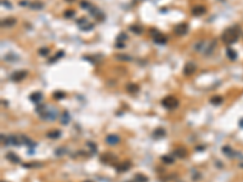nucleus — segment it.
<instances>
[{
	"label": "nucleus",
	"instance_id": "f704fd0d",
	"mask_svg": "<svg viewBox=\"0 0 243 182\" xmlns=\"http://www.w3.org/2000/svg\"><path fill=\"white\" fill-rule=\"evenodd\" d=\"M227 57H229L230 60H235L236 57H237V55H236V52L233 51V50L229 49V50H227Z\"/></svg>",
	"mask_w": 243,
	"mask_h": 182
},
{
	"label": "nucleus",
	"instance_id": "c03bdc74",
	"mask_svg": "<svg viewBox=\"0 0 243 182\" xmlns=\"http://www.w3.org/2000/svg\"><path fill=\"white\" fill-rule=\"evenodd\" d=\"M20 5H21V6H27V5H28V1H21Z\"/></svg>",
	"mask_w": 243,
	"mask_h": 182
},
{
	"label": "nucleus",
	"instance_id": "aec40b11",
	"mask_svg": "<svg viewBox=\"0 0 243 182\" xmlns=\"http://www.w3.org/2000/svg\"><path fill=\"white\" fill-rule=\"evenodd\" d=\"M174 154L177 157V158H185V157L187 155V150L185 149V148H182V147H180V148H176L175 150H174Z\"/></svg>",
	"mask_w": 243,
	"mask_h": 182
},
{
	"label": "nucleus",
	"instance_id": "72a5a7b5",
	"mask_svg": "<svg viewBox=\"0 0 243 182\" xmlns=\"http://www.w3.org/2000/svg\"><path fill=\"white\" fill-rule=\"evenodd\" d=\"M38 52H39L40 56H48L49 52H50V50H49L48 47H41V49L38 50Z\"/></svg>",
	"mask_w": 243,
	"mask_h": 182
},
{
	"label": "nucleus",
	"instance_id": "9d476101",
	"mask_svg": "<svg viewBox=\"0 0 243 182\" xmlns=\"http://www.w3.org/2000/svg\"><path fill=\"white\" fill-rule=\"evenodd\" d=\"M16 18L15 17H6L1 21V27H5V28H11L14 27L16 24Z\"/></svg>",
	"mask_w": 243,
	"mask_h": 182
},
{
	"label": "nucleus",
	"instance_id": "a878e982",
	"mask_svg": "<svg viewBox=\"0 0 243 182\" xmlns=\"http://www.w3.org/2000/svg\"><path fill=\"white\" fill-rule=\"evenodd\" d=\"M29 6H30V9H33V10H41L44 8V3L35 1V3H32Z\"/></svg>",
	"mask_w": 243,
	"mask_h": 182
},
{
	"label": "nucleus",
	"instance_id": "c756f323",
	"mask_svg": "<svg viewBox=\"0 0 243 182\" xmlns=\"http://www.w3.org/2000/svg\"><path fill=\"white\" fill-rule=\"evenodd\" d=\"M215 46H216V40H214V41L210 43V45H209V46H208V49L206 50V55L208 56V55L212 54V51L214 50V47H215Z\"/></svg>",
	"mask_w": 243,
	"mask_h": 182
},
{
	"label": "nucleus",
	"instance_id": "c85d7f7f",
	"mask_svg": "<svg viewBox=\"0 0 243 182\" xmlns=\"http://www.w3.org/2000/svg\"><path fill=\"white\" fill-rule=\"evenodd\" d=\"M162 161L165 163V164H173V163H174V159H173V157H170V155H163Z\"/></svg>",
	"mask_w": 243,
	"mask_h": 182
},
{
	"label": "nucleus",
	"instance_id": "393cba45",
	"mask_svg": "<svg viewBox=\"0 0 243 182\" xmlns=\"http://www.w3.org/2000/svg\"><path fill=\"white\" fill-rule=\"evenodd\" d=\"M9 140H10V145H14V146H20L22 143V141H18V137L16 135H10Z\"/></svg>",
	"mask_w": 243,
	"mask_h": 182
},
{
	"label": "nucleus",
	"instance_id": "473e14b6",
	"mask_svg": "<svg viewBox=\"0 0 243 182\" xmlns=\"http://www.w3.org/2000/svg\"><path fill=\"white\" fill-rule=\"evenodd\" d=\"M204 45H206V43H204V41H198L195 45V50H196V51H202Z\"/></svg>",
	"mask_w": 243,
	"mask_h": 182
},
{
	"label": "nucleus",
	"instance_id": "7ed1b4c3",
	"mask_svg": "<svg viewBox=\"0 0 243 182\" xmlns=\"http://www.w3.org/2000/svg\"><path fill=\"white\" fill-rule=\"evenodd\" d=\"M150 33H151V35H152V39H153V41H155L156 44H165L168 41V38L165 36L163 33H161L159 30H157V29H151L150 30Z\"/></svg>",
	"mask_w": 243,
	"mask_h": 182
},
{
	"label": "nucleus",
	"instance_id": "0eeeda50",
	"mask_svg": "<svg viewBox=\"0 0 243 182\" xmlns=\"http://www.w3.org/2000/svg\"><path fill=\"white\" fill-rule=\"evenodd\" d=\"M197 71V65L195 63V62H192V61H190V62H187L186 65H185V67H184V74L185 75H192L195 72Z\"/></svg>",
	"mask_w": 243,
	"mask_h": 182
},
{
	"label": "nucleus",
	"instance_id": "4be33fe9",
	"mask_svg": "<svg viewBox=\"0 0 243 182\" xmlns=\"http://www.w3.org/2000/svg\"><path fill=\"white\" fill-rule=\"evenodd\" d=\"M21 139H22V143H24V145H27L29 148H34L37 145H35V142L34 141H32L30 139H28L27 136H21Z\"/></svg>",
	"mask_w": 243,
	"mask_h": 182
},
{
	"label": "nucleus",
	"instance_id": "2eb2a0df",
	"mask_svg": "<svg viewBox=\"0 0 243 182\" xmlns=\"http://www.w3.org/2000/svg\"><path fill=\"white\" fill-rule=\"evenodd\" d=\"M222 152H224V154H226L227 157H230V158H233V157H236V155H240V153L233 152L232 148L229 147V146H224L222 147Z\"/></svg>",
	"mask_w": 243,
	"mask_h": 182
},
{
	"label": "nucleus",
	"instance_id": "e433bc0d",
	"mask_svg": "<svg viewBox=\"0 0 243 182\" xmlns=\"http://www.w3.org/2000/svg\"><path fill=\"white\" fill-rule=\"evenodd\" d=\"M66 95H65V92L63 91H56L55 93H54V98H56V100H60V98H63Z\"/></svg>",
	"mask_w": 243,
	"mask_h": 182
},
{
	"label": "nucleus",
	"instance_id": "f03ea898",
	"mask_svg": "<svg viewBox=\"0 0 243 182\" xmlns=\"http://www.w3.org/2000/svg\"><path fill=\"white\" fill-rule=\"evenodd\" d=\"M162 106L164 108H167V109H175L177 108V106H179V100L174 96H168V97H165L163 98V101H162Z\"/></svg>",
	"mask_w": 243,
	"mask_h": 182
},
{
	"label": "nucleus",
	"instance_id": "58836bf2",
	"mask_svg": "<svg viewBox=\"0 0 243 182\" xmlns=\"http://www.w3.org/2000/svg\"><path fill=\"white\" fill-rule=\"evenodd\" d=\"M80 8L81 9H86V10H89L91 8V4L89 3V1H81L80 3Z\"/></svg>",
	"mask_w": 243,
	"mask_h": 182
},
{
	"label": "nucleus",
	"instance_id": "f257e3e1",
	"mask_svg": "<svg viewBox=\"0 0 243 182\" xmlns=\"http://www.w3.org/2000/svg\"><path fill=\"white\" fill-rule=\"evenodd\" d=\"M238 39V29L237 27H231L226 29L221 35V40L225 44H233Z\"/></svg>",
	"mask_w": 243,
	"mask_h": 182
},
{
	"label": "nucleus",
	"instance_id": "dca6fc26",
	"mask_svg": "<svg viewBox=\"0 0 243 182\" xmlns=\"http://www.w3.org/2000/svg\"><path fill=\"white\" fill-rule=\"evenodd\" d=\"M126 91L130 92V93H136L140 91V86L135 83H129L126 85Z\"/></svg>",
	"mask_w": 243,
	"mask_h": 182
},
{
	"label": "nucleus",
	"instance_id": "2f4dec72",
	"mask_svg": "<svg viewBox=\"0 0 243 182\" xmlns=\"http://www.w3.org/2000/svg\"><path fill=\"white\" fill-rule=\"evenodd\" d=\"M62 56H65V51H59V52H57V55L55 56V57H52V58H51L49 62H50V63H54V62H55L57 58H61Z\"/></svg>",
	"mask_w": 243,
	"mask_h": 182
},
{
	"label": "nucleus",
	"instance_id": "ddd939ff",
	"mask_svg": "<svg viewBox=\"0 0 243 182\" xmlns=\"http://www.w3.org/2000/svg\"><path fill=\"white\" fill-rule=\"evenodd\" d=\"M29 98H30V101L32 102H34V103H40L41 102V100H43V93L41 92H39V91H35V92H33L32 95L29 96Z\"/></svg>",
	"mask_w": 243,
	"mask_h": 182
},
{
	"label": "nucleus",
	"instance_id": "7c9ffc66",
	"mask_svg": "<svg viewBox=\"0 0 243 182\" xmlns=\"http://www.w3.org/2000/svg\"><path fill=\"white\" fill-rule=\"evenodd\" d=\"M86 145H88L89 147H90V150H91V153H93V154H95V153L97 152V147H96V145H95L94 142H90V141H89V142L86 143Z\"/></svg>",
	"mask_w": 243,
	"mask_h": 182
},
{
	"label": "nucleus",
	"instance_id": "6e6552de",
	"mask_svg": "<svg viewBox=\"0 0 243 182\" xmlns=\"http://www.w3.org/2000/svg\"><path fill=\"white\" fill-rule=\"evenodd\" d=\"M27 71H16L11 74V80L12 81H21L27 77Z\"/></svg>",
	"mask_w": 243,
	"mask_h": 182
},
{
	"label": "nucleus",
	"instance_id": "8fccbe9b",
	"mask_svg": "<svg viewBox=\"0 0 243 182\" xmlns=\"http://www.w3.org/2000/svg\"><path fill=\"white\" fill-rule=\"evenodd\" d=\"M1 182H5V181H1Z\"/></svg>",
	"mask_w": 243,
	"mask_h": 182
},
{
	"label": "nucleus",
	"instance_id": "a18cd8bd",
	"mask_svg": "<svg viewBox=\"0 0 243 182\" xmlns=\"http://www.w3.org/2000/svg\"><path fill=\"white\" fill-rule=\"evenodd\" d=\"M203 148L204 147H202V146L201 147H196V150H203Z\"/></svg>",
	"mask_w": 243,
	"mask_h": 182
},
{
	"label": "nucleus",
	"instance_id": "bb28decb",
	"mask_svg": "<svg viewBox=\"0 0 243 182\" xmlns=\"http://www.w3.org/2000/svg\"><path fill=\"white\" fill-rule=\"evenodd\" d=\"M134 179H135V182H147L148 181L147 176H145L144 174H136Z\"/></svg>",
	"mask_w": 243,
	"mask_h": 182
},
{
	"label": "nucleus",
	"instance_id": "423d86ee",
	"mask_svg": "<svg viewBox=\"0 0 243 182\" xmlns=\"http://www.w3.org/2000/svg\"><path fill=\"white\" fill-rule=\"evenodd\" d=\"M89 11H90V15L95 18L96 21H104L105 20V15H104V12H102L99 8H96V6H94L91 5V8L89 9Z\"/></svg>",
	"mask_w": 243,
	"mask_h": 182
},
{
	"label": "nucleus",
	"instance_id": "a211bd4d",
	"mask_svg": "<svg viewBox=\"0 0 243 182\" xmlns=\"http://www.w3.org/2000/svg\"><path fill=\"white\" fill-rule=\"evenodd\" d=\"M152 136L155 137V139H157V140L162 139V137L165 136V130L162 129V128H158V129H156V130L152 133Z\"/></svg>",
	"mask_w": 243,
	"mask_h": 182
},
{
	"label": "nucleus",
	"instance_id": "5701e85b",
	"mask_svg": "<svg viewBox=\"0 0 243 182\" xmlns=\"http://www.w3.org/2000/svg\"><path fill=\"white\" fill-rule=\"evenodd\" d=\"M116 58L119 60V61H123V62H130V61H133L131 56H128V55H124V54H117L116 55Z\"/></svg>",
	"mask_w": 243,
	"mask_h": 182
},
{
	"label": "nucleus",
	"instance_id": "20e7f679",
	"mask_svg": "<svg viewBox=\"0 0 243 182\" xmlns=\"http://www.w3.org/2000/svg\"><path fill=\"white\" fill-rule=\"evenodd\" d=\"M40 118L44 119V120H49V122H52L55 120V119L57 118V115H59V113H57V109L55 108H51V109H46L44 111L43 113H40Z\"/></svg>",
	"mask_w": 243,
	"mask_h": 182
},
{
	"label": "nucleus",
	"instance_id": "49530a36",
	"mask_svg": "<svg viewBox=\"0 0 243 182\" xmlns=\"http://www.w3.org/2000/svg\"><path fill=\"white\" fill-rule=\"evenodd\" d=\"M67 3H73V1H75V0H66Z\"/></svg>",
	"mask_w": 243,
	"mask_h": 182
},
{
	"label": "nucleus",
	"instance_id": "4c0bfd02",
	"mask_svg": "<svg viewBox=\"0 0 243 182\" xmlns=\"http://www.w3.org/2000/svg\"><path fill=\"white\" fill-rule=\"evenodd\" d=\"M80 28L83 29V30H89V29H93L94 28V24L93 23H85V24H83V26H80Z\"/></svg>",
	"mask_w": 243,
	"mask_h": 182
},
{
	"label": "nucleus",
	"instance_id": "9b49d317",
	"mask_svg": "<svg viewBox=\"0 0 243 182\" xmlns=\"http://www.w3.org/2000/svg\"><path fill=\"white\" fill-rule=\"evenodd\" d=\"M207 12V9H206V6H203V5H197L195 6V8H192V15L193 16H202L204 15Z\"/></svg>",
	"mask_w": 243,
	"mask_h": 182
},
{
	"label": "nucleus",
	"instance_id": "de8ad7c7",
	"mask_svg": "<svg viewBox=\"0 0 243 182\" xmlns=\"http://www.w3.org/2000/svg\"><path fill=\"white\" fill-rule=\"evenodd\" d=\"M241 126H243V119H242V120H241Z\"/></svg>",
	"mask_w": 243,
	"mask_h": 182
},
{
	"label": "nucleus",
	"instance_id": "f8f14e48",
	"mask_svg": "<svg viewBox=\"0 0 243 182\" xmlns=\"http://www.w3.org/2000/svg\"><path fill=\"white\" fill-rule=\"evenodd\" d=\"M116 168H117V171L118 172H125V171H128L131 168V163L129 160H125V161L122 163V164L117 165Z\"/></svg>",
	"mask_w": 243,
	"mask_h": 182
},
{
	"label": "nucleus",
	"instance_id": "b1692460",
	"mask_svg": "<svg viewBox=\"0 0 243 182\" xmlns=\"http://www.w3.org/2000/svg\"><path fill=\"white\" fill-rule=\"evenodd\" d=\"M129 30H130V32H133L134 34H136V35H140L142 33V28L140 26H137V24H133V26H130Z\"/></svg>",
	"mask_w": 243,
	"mask_h": 182
},
{
	"label": "nucleus",
	"instance_id": "cd10ccee",
	"mask_svg": "<svg viewBox=\"0 0 243 182\" xmlns=\"http://www.w3.org/2000/svg\"><path fill=\"white\" fill-rule=\"evenodd\" d=\"M222 102V97L221 96H213L212 98H210V103L214 104V106H218Z\"/></svg>",
	"mask_w": 243,
	"mask_h": 182
},
{
	"label": "nucleus",
	"instance_id": "79ce46f5",
	"mask_svg": "<svg viewBox=\"0 0 243 182\" xmlns=\"http://www.w3.org/2000/svg\"><path fill=\"white\" fill-rule=\"evenodd\" d=\"M126 34H124V33H122V34H119L118 35V40H122V43H123V40H125L126 39Z\"/></svg>",
	"mask_w": 243,
	"mask_h": 182
},
{
	"label": "nucleus",
	"instance_id": "ea45409f",
	"mask_svg": "<svg viewBox=\"0 0 243 182\" xmlns=\"http://www.w3.org/2000/svg\"><path fill=\"white\" fill-rule=\"evenodd\" d=\"M66 153V148H63V147H60V148H57L55 150V154L56 155H62V154H65Z\"/></svg>",
	"mask_w": 243,
	"mask_h": 182
},
{
	"label": "nucleus",
	"instance_id": "6ab92c4d",
	"mask_svg": "<svg viewBox=\"0 0 243 182\" xmlns=\"http://www.w3.org/2000/svg\"><path fill=\"white\" fill-rule=\"evenodd\" d=\"M112 158H114V155H112L111 153H105L101 155V161L105 164H112Z\"/></svg>",
	"mask_w": 243,
	"mask_h": 182
},
{
	"label": "nucleus",
	"instance_id": "1a4fd4ad",
	"mask_svg": "<svg viewBox=\"0 0 243 182\" xmlns=\"http://www.w3.org/2000/svg\"><path fill=\"white\" fill-rule=\"evenodd\" d=\"M120 142V137L116 134H111V135H108L106 137V143L107 145H110V146H116L118 145V143Z\"/></svg>",
	"mask_w": 243,
	"mask_h": 182
},
{
	"label": "nucleus",
	"instance_id": "4468645a",
	"mask_svg": "<svg viewBox=\"0 0 243 182\" xmlns=\"http://www.w3.org/2000/svg\"><path fill=\"white\" fill-rule=\"evenodd\" d=\"M6 159H9L11 163H15V164H18V163L21 161L20 157H18L17 154H15L14 152H9V153H6Z\"/></svg>",
	"mask_w": 243,
	"mask_h": 182
},
{
	"label": "nucleus",
	"instance_id": "c9c22d12",
	"mask_svg": "<svg viewBox=\"0 0 243 182\" xmlns=\"http://www.w3.org/2000/svg\"><path fill=\"white\" fill-rule=\"evenodd\" d=\"M74 10H66L65 11V14H63V16H65L66 18H72L73 16H74Z\"/></svg>",
	"mask_w": 243,
	"mask_h": 182
},
{
	"label": "nucleus",
	"instance_id": "f3484780",
	"mask_svg": "<svg viewBox=\"0 0 243 182\" xmlns=\"http://www.w3.org/2000/svg\"><path fill=\"white\" fill-rule=\"evenodd\" d=\"M69 122H71V114H69L68 111H63L62 115H61V124L67 125V124H69Z\"/></svg>",
	"mask_w": 243,
	"mask_h": 182
},
{
	"label": "nucleus",
	"instance_id": "39448f33",
	"mask_svg": "<svg viewBox=\"0 0 243 182\" xmlns=\"http://www.w3.org/2000/svg\"><path fill=\"white\" fill-rule=\"evenodd\" d=\"M174 33L179 36L186 35L188 33V24L187 23H179L174 27Z\"/></svg>",
	"mask_w": 243,
	"mask_h": 182
},
{
	"label": "nucleus",
	"instance_id": "412c9836",
	"mask_svg": "<svg viewBox=\"0 0 243 182\" xmlns=\"http://www.w3.org/2000/svg\"><path fill=\"white\" fill-rule=\"evenodd\" d=\"M46 136L49 137V139H51V140H56V139H59V137L61 136V131L60 130H51V131H49V133L46 134Z\"/></svg>",
	"mask_w": 243,
	"mask_h": 182
},
{
	"label": "nucleus",
	"instance_id": "37998d69",
	"mask_svg": "<svg viewBox=\"0 0 243 182\" xmlns=\"http://www.w3.org/2000/svg\"><path fill=\"white\" fill-rule=\"evenodd\" d=\"M3 5H5V6H8L9 9L11 8V5L9 4V1H8V0H3Z\"/></svg>",
	"mask_w": 243,
	"mask_h": 182
},
{
	"label": "nucleus",
	"instance_id": "09e8293b",
	"mask_svg": "<svg viewBox=\"0 0 243 182\" xmlns=\"http://www.w3.org/2000/svg\"><path fill=\"white\" fill-rule=\"evenodd\" d=\"M84 182H93V181H89V180H86V181H84Z\"/></svg>",
	"mask_w": 243,
	"mask_h": 182
},
{
	"label": "nucleus",
	"instance_id": "a19ab883",
	"mask_svg": "<svg viewBox=\"0 0 243 182\" xmlns=\"http://www.w3.org/2000/svg\"><path fill=\"white\" fill-rule=\"evenodd\" d=\"M35 166H41L40 163H29V164H23V168H35Z\"/></svg>",
	"mask_w": 243,
	"mask_h": 182
}]
</instances>
